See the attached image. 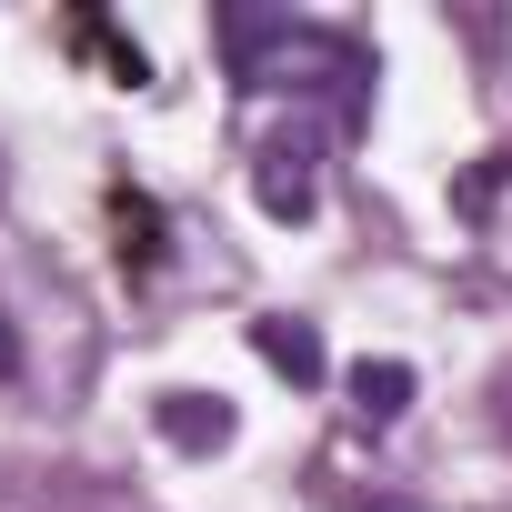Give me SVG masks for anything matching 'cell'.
<instances>
[{
    "mask_svg": "<svg viewBox=\"0 0 512 512\" xmlns=\"http://www.w3.org/2000/svg\"><path fill=\"white\" fill-rule=\"evenodd\" d=\"M262 211L272 221H302L312 201H322V151H312V131H282V141H262Z\"/></svg>",
    "mask_w": 512,
    "mask_h": 512,
    "instance_id": "cell-1",
    "label": "cell"
},
{
    "mask_svg": "<svg viewBox=\"0 0 512 512\" xmlns=\"http://www.w3.org/2000/svg\"><path fill=\"white\" fill-rule=\"evenodd\" d=\"M352 392H362V422H392V412H402V392H412V372H402V362H362V372H352Z\"/></svg>",
    "mask_w": 512,
    "mask_h": 512,
    "instance_id": "cell-2",
    "label": "cell"
},
{
    "mask_svg": "<svg viewBox=\"0 0 512 512\" xmlns=\"http://www.w3.org/2000/svg\"><path fill=\"white\" fill-rule=\"evenodd\" d=\"M161 432H171V442H221L231 412H221V402L201 412V392H171V402H161Z\"/></svg>",
    "mask_w": 512,
    "mask_h": 512,
    "instance_id": "cell-3",
    "label": "cell"
},
{
    "mask_svg": "<svg viewBox=\"0 0 512 512\" xmlns=\"http://www.w3.org/2000/svg\"><path fill=\"white\" fill-rule=\"evenodd\" d=\"M262 352H272L292 382H312V372H322V342H312L302 322H262Z\"/></svg>",
    "mask_w": 512,
    "mask_h": 512,
    "instance_id": "cell-4",
    "label": "cell"
},
{
    "mask_svg": "<svg viewBox=\"0 0 512 512\" xmlns=\"http://www.w3.org/2000/svg\"><path fill=\"white\" fill-rule=\"evenodd\" d=\"M21 372V342H11V322H0V382H11Z\"/></svg>",
    "mask_w": 512,
    "mask_h": 512,
    "instance_id": "cell-5",
    "label": "cell"
},
{
    "mask_svg": "<svg viewBox=\"0 0 512 512\" xmlns=\"http://www.w3.org/2000/svg\"><path fill=\"white\" fill-rule=\"evenodd\" d=\"M372 512H412V502H372Z\"/></svg>",
    "mask_w": 512,
    "mask_h": 512,
    "instance_id": "cell-6",
    "label": "cell"
}]
</instances>
